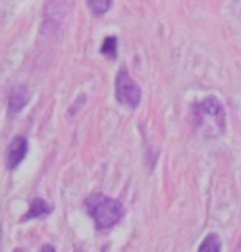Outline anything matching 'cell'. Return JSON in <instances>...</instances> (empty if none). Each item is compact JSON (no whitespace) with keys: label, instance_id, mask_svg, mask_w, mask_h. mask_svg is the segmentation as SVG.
I'll return each mask as SVG.
<instances>
[{"label":"cell","instance_id":"cell-1","mask_svg":"<svg viewBox=\"0 0 241 252\" xmlns=\"http://www.w3.org/2000/svg\"><path fill=\"white\" fill-rule=\"evenodd\" d=\"M85 208L99 229H110L125 215V206L122 201L103 193L89 195L85 198Z\"/></svg>","mask_w":241,"mask_h":252},{"label":"cell","instance_id":"cell-2","mask_svg":"<svg viewBox=\"0 0 241 252\" xmlns=\"http://www.w3.org/2000/svg\"><path fill=\"white\" fill-rule=\"evenodd\" d=\"M115 97L122 105L128 108H138L141 102V87L130 77L128 70L122 67L115 77Z\"/></svg>","mask_w":241,"mask_h":252},{"label":"cell","instance_id":"cell-3","mask_svg":"<svg viewBox=\"0 0 241 252\" xmlns=\"http://www.w3.org/2000/svg\"><path fill=\"white\" fill-rule=\"evenodd\" d=\"M27 153H28V139L23 138V136H17L12 143L8 144V149H7V167L10 170L17 169L22 160L27 158Z\"/></svg>","mask_w":241,"mask_h":252},{"label":"cell","instance_id":"cell-4","mask_svg":"<svg viewBox=\"0 0 241 252\" xmlns=\"http://www.w3.org/2000/svg\"><path fill=\"white\" fill-rule=\"evenodd\" d=\"M199 112L202 115L213 117L215 120H217L220 129L223 131V128H225V108H223L222 102H220L217 97H208V98H205L204 102H200Z\"/></svg>","mask_w":241,"mask_h":252},{"label":"cell","instance_id":"cell-5","mask_svg":"<svg viewBox=\"0 0 241 252\" xmlns=\"http://www.w3.org/2000/svg\"><path fill=\"white\" fill-rule=\"evenodd\" d=\"M32 94L27 85H17L10 90L8 95V113L10 115H17L18 112H22V108L30 102Z\"/></svg>","mask_w":241,"mask_h":252},{"label":"cell","instance_id":"cell-6","mask_svg":"<svg viewBox=\"0 0 241 252\" xmlns=\"http://www.w3.org/2000/svg\"><path fill=\"white\" fill-rule=\"evenodd\" d=\"M51 211H53V206L48 205L43 198H33V200H30L28 211H27V215L22 216V221L48 216V215H51Z\"/></svg>","mask_w":241,"mask_h":252},{"label":"cell","instance_id":"cell-7","mask_svg":"<svg viewBox=\"0 0 241 252\" xmlns=\"http://www.w3.org/2000/svg\"><path fill=\"white\" fill-rule=\"evenodd\" d=\"M199 252H222V239L217 233H210L200 244Z\"/></svg>","mask_w":241,"mask_h":252},{"label":"cell","instance_id":"cell-8","mask_svg":"<svg viewBox=\"0 0 241 252\" xmlns=\"http://www.w3.org/2000/svg\"><path fill=\"white\" fill-rule=\"evenodd\" d=\"M112 0H89L87 2V7L90 10V13L99 17V15H103L107 13L110 8H112Z\"/></svg>","mask_w":241,"mask_h":252},{"label":"cell","instance_id":"cell-9","mask_svg":"<svg viewBox=\"0 0 241 252\" xmlns=\"http://www.w3.org/2000/svg\"><path fill=\"white\" fill-rule=\"evenodd\" d=\"M117 38L115 36H107L103 39L102 46H100V54L107 56L110 59H115L117 58Z\"/></svg>","mask_w":241,"mask_h":252},{"label":"cell","instance_id":"cell-10","mask_svg":"<svg viewBox=\"0 0 241 252\" xmlns=\"http://www.w3.org/2000/svg\"><path fill=\"white\" fill-rule=\"evenodd\" d=\"M38 252H56V249H54L51 244H43Z\"/></svg>","mask_w":241,"mask_h":252},{"label":"cell","instance_id":"cell-11","mask_svg":"<svg viewBox=\"0 0 241 252\" xmlns=\"http://www.w3.org/2000/svg\"><path fill=\"white\" fill-rule=\"evenodd\" d=\"M15 252H25V251H22V249H17V251H15Z\"/></svg>","mask_w":241,"mask_h":252}]
</instances>
